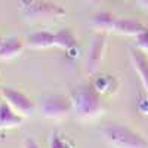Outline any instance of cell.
<instances>
[{
  "label": "cell",
  "mask_w": 148,
  "mask_h": 148,
  "mask_svg": "<svg viewBox=\"0 0 148 148\" xmlns=\"http://www.w3.org/2000/svg\"><path fill=\"white\" fill-rule=\"evenodd\" d=\"M148 27L135 18H117L116 25H114V33L121 34V36H133L136 37L141 33H144Z\"/></svg>",
  "instance_id": "cell-8"
},
{
  "label": "cell",
  "mask_w": 148,
  "mask_h": 148,
  "mask_svg": "<svg viewBox=\"0 0 148 148\" xmlns=\"http://www.w3.org/2000/svg\"><path fill=\"white\" fill-rule=\"evenodd\" d=\"M24 148H40V145L37 144L34 139H31V138H27L25 141H24Z\"/></svg>",
  "instance_id": "cell-16"
},
{
  "label": "cell",
  "mask_w": 148,
  "mask_h": 148,
  "mask_svg": "<svg viewBox=\"0 0 148 148\" xmlns=\"http://www.w3.org/2000/svg\"><path fill=\"white\" fill-rule=\"evenodd\" d=\"M129 53H130L132 64H133L135 70H136L138 76H139L144 88L148 93V58L144 53V51H141L139 47H130Z\"/></svg>",
  "instance_id": "cell-7"
},
{
  "label": "cell",
  "mask_w": 148,
  "mask_h": 148,
  "mask_svg": "<svg viewBox=\"0 0 148 148\" xmlns=\"http://www.w3.org/2000/svg\"><path fill=\"white\" fill-rule=\"evenodd\" d=\"M70 96L73 102V113L82 120H92L99 116L104 110L101 95L93 84L80 86L74 89Z\"/></svg>",
  "instance_id": "cell-1"
},
{
  "label": "cell",
  "mask_w": 148,
  "mask_h": 148,
  "mask_svg": "<svg viewBox=\"0 0 148 148\" xmlns=\"http://www.w3.org/2000/svg\"><path fill=\"white\" fill-rule=\"evenodd\" d=\"M27 19H51L65 15L64 8L53 0H18Z\"/></svg>",
  "instance_id": "cell-3"
},
{
  "label": "cell",
  "mask_w": 148,
  "mask_h": 148,
  "mask_svg": "<svg viewBox=\"0 0 148 148\" xmlns=\"http://www.w3.org/2000/svg\"><path fill=\"white\" fill-rule=\"evenodd\" d=\"M116 21H117V16H116V15H113L111 12L102 10V12H98V14L93 16L92 25H93V28H96L98 31L110 33V31H114Z\"/></svg>",
  "instance_id": "cell-12"
},
{
  "label": "cell",
  "mask_w": 148,
  "mask_h": 148,
  "mask_svg": "<svg viewBox=\"0 0 148 148\" xmlns=\"http://www.w3.org/2000/svg\"><path fill=\"white\" fill-rule=\"evenodd\" d=\"M5 102V96H3V89H0V104Z\"/></svg>",
  "instance_id": "cell-18"
},
{
  "label": "cell",
  "mask_w": 148,
  "mask_h": 148,
  "mask_svg": "<svg viewBox=\"0 0 148 148\" xmlns=\"http://www.w3.org/2000/svg\"><path fill=\"white\" fill-rule=\"evenodd\" d=\"M49 148H70L67 139L64 141L62 136L55 130L51 133V138H49Z\"/></svg>",
  "instance_id": "cell-14"
},
{
  "label": "cell",
  "mask_w": 148,
  "mask_h": 148,
  "mask_svg": "<svg viewBox=\"0 0 148 148\" xmlns=\"http://www.w3.org/2000/svg\"><path fill=\"white\" fill-rule=\"evenodd\" d=\"M136 2H138V5H139L142 9L148 10V0H136Z\"/></svg>",
  "instance_id": "cell-17"
},
{
  "label": "cell",
  "mask_w": 148,
  "mask_h": 148,
  "mask_svg": "<svg viewBox=\"0 0 148 148\" xmlns=\"http://www.w3.org/2000/svg\"><path fill=\"white\" fill-rule=\"evenodd\" d=\"M24 117L16 113L6 101L0 104V127H18L22 125Z\"/></svg>",
  "instance_id": "cell-9"
},
{
  "label": "cell",
  "mask_w": 148,
  "mask_h": 148,
  "mask_svg": "<svg viewBox=\"0 0 148 148\" xmlns=\"http://www.w3.org/2000/svg\"><path fill=\"white\" fill-rule=\"evenodd\" d=\"M27 45L34 49H45V47L55 46V33L46 31V30L36 31L27 37Z\"/></svg>",
  "instance_id": "cell-10"
},
{
  "label": "cell",
  "mask_w": 148,
  "mask_h": 148,
  "mask_svg": "<svg viewBox=\"0 0 148 148\" xmlns=\"http://www.w3.org/2000/svg\"><path fill=\"white\" fill-rule=\"evenodd\" d=\"M24 43L18 37H8L0 47V59H12L22 52Z\"/></svg>",
  "instance_id": "cell-11"
},
{
  "label": "cell",
  "mask_w": 148,
  "mask_h": 148,
  "mask_svg": "<svg viewBox=\"0 0 148 148\" xmlns=\"http://www.w3.org/2000/svg\"><path fill=\"white\" fill-rule=\"evenodd\" d=\"M107 34L105 31H98L93 37L88 51V58H86V71L89 74H93L98 67H99L104 52H105V45H107Z\"/></svg>",
  "instance_id": "cell-5"
},
{
  "label": "cell",
  "mask_w": 148,
  "mask_h": 148,
  "mask_svg": "<svg viewBox=\"0 0 148 148\" xmlns=\"http://www.w3.org/2000/svg\"><path fill=\"white\" fill-rule=\"evenodd\" d=\"M77 43V39L74 33L70 28H62L55 33V46L65 49V51H70L71 47H74Z\"/></svg>",
  "instance_id": "cell-13"
},
{
  "label": "cell",
  "mask_w": 148,
  "mask_h": 148,
  "mask_svg": "<svg viewBox=\"0 0 148 148\" xmlns=\"http://www.w3.org/2000/svg\"><path fill=\"white\" fill-rule=\"evenodd\" d=\"M40 113L46 119L61 120L70 116L73 113V102L71 96L67 95H43L40 98Z\"/></svg>",
  "instance_id": "cell-4"
},
{
  "label": "cell",
  "mask_w": 148,
  "mask_h": 148,
  "mask_svg": "<svg viewBox=\"0 0 148 148\" xmlns=\"http://www.w3.org/2000/svg\"><path fill=\"white\" fill-rule=\"evenodd\" d=\"M3 96L5 101L22 117H28L34 113V102L24 92L15 88H3Z\"/></svg>",
  "instance_id": "cell-6"
},
{
  "label": "cell",
  "mask_w": 148,
  "mask_h": 148,
  "mask_svg": "<svg viewBox=\"0 0 148 148\" xmlns=\"http://www.w3.org/2000/svg\"><path fill=\"white\" fill-rule=\"evenodd\" d=\"M136 46L144 52L148 51V28L139 36H136Z\"/></svg>",
  "instance_id": "cell-15"
},
{
  "label": "cell",
  "mask_w": 148,
  "mask_h": 148,
  "mask_svg": "<svg viewBox=\"0 0 148 148\" xmlns=\"http://www.w3.org/2000/svg\"><path fill=\"white\" fill-rule=\"evenodd\" d=\"M101 133L113 148H147V141L138 132L120 123H110L101 129Z\"/></svg>",
  "instance_id": "cell-2"
},
{
  "label": "cell",
  "mask_w": 148,
  "mask_h": 148,
  "mask_svg": "<svg viewBox=\"0 0 148 148\" xmlns=\"http://www.w3.org/2000/svg\"><path fill=\"white\" fill-rule=\"evenodd\" d=\"M3 40H5V39H3L2 36H0V47H2V45H3Z\"/></svg>",
  "instance_id": "cell-19"
}]
</instances>
